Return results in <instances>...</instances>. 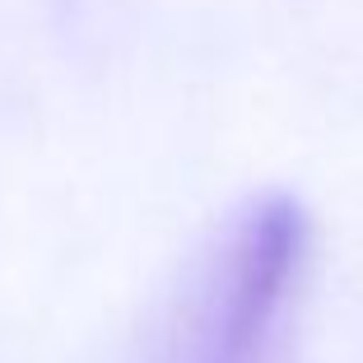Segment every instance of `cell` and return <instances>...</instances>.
I'll return each mask as SVG.
<instances>
[{
	"instance_id": "1",
	"label": "cell",
	"mask_w": 363,
	"mask_h": 363,
	"mask_svg": "<svg viewBox=\"0 0 363 363\" xmlns=\"http://www.w3.org/2000/svg\"><path fill=\"white\" fill-rule=\"evenodd\" d=\"M303 270V233L289 210L257 214L219 252L168 363H270Z\"/></svg>"
}]
</instances>
